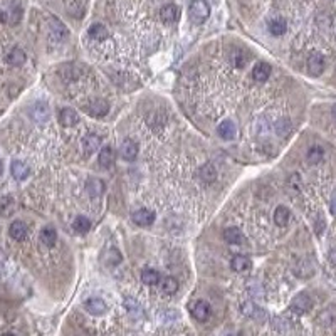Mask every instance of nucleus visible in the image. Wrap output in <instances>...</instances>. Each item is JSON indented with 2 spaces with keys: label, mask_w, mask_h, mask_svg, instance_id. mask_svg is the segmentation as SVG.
Instances as JSON below:
<instances>
[{
  "label": "nucleus",
  "mask_w": 336,
  "mask_h": 336,
  "mask_svg": "<svg viewBox=\"0 0 336 336\" xmlns=\"http://www.w3.org/2000/svg\"><path fill=\"white\" fill-rule=\"evenodd\" d=\"M291 130H293V126H291V123L288 120H279L276 123V133L282 138L288 136L291 133Z\"/></svg>",
  "instance_id": "obj_39"
},
{
  "label": "nucleus",
  "mask_w": 336,
  "mask_h": 336,
  "mask_svg": "<svg viewBox=\"0 0 336 336\" xmlns=\"http://www.w3.org/2000/svg\"><path fill=\"white\" fill-rule=\"evenodd\" d=\"M81 146H83V153L86 155V157H89V155L96 153V151L101 148V138L94 133H89L83 138Z\"/></svg>",
  "instance_id": "obj_10"
},
{
  "label": "nucleus",
  "mask_w": 336,
  "mask_h": 336,
  "mask_svg": "<svg viewBox=\"0 0 336 336\" xmlns=\"http://www.w3.org/2000/svg\"><path fill=\"white\" fill-rule=\"evenodd\" d=\"M188 313L197 321L203 323L210 316V304L207 301H203V299H195V301L188 302Z\"/></svg>",
  "instance_id": "obj_2"
},
{
  "label": "nucleus",
  "mask_w": 336,
  "mask_h": 336,
  "mask_svg": "<svg viewBox=\"0 0 336 336\" xmlns=\"http://www.w3.org/2000/svg\"><path fill=\"white\" fill-rule=\"evenodd\" d=\"M14 208H15V202L10 195H5L0 199V215L2 217H9L14 214Z\"/></svg>",
  "instance_id": "obj_32"
},
{
  "label": "nucleus",
  "mask_w": 336,
  "mask_h": 336,
  "mask_svg": "<svg viewBox=\"0 0 336 336\" xmlns=\"http://www.w3.org/2000/svg\"><path fill=\"white\" fill-rule=\"evenodd\" d=\"M59 123L66 128H71L79 123V114H77L72 108H63L59 111Z\"/></svg>",
  "instance_id": "obj_17"
},
{
  "label": "nucleus",
  "mask_w": 336,
  "mask_h": 336,
  "mask_svg": "<svg viewBox=\"0 0 336 336\" xmlns=\"http://www.w3.org/2000/svg\"><path fill=\"white\" fill-rule=\"evenodd\" d=\"M29 116L34 123L37 125H44V123L49 121V116H51V109H49L47 103L44 101H37L29 108Z\"/></svg>",
  "instance_id": "obj_3"
},
{
  "label": "nucleus",
  "mask_w": 336,
  "mask_h": 336,
  "mask_svg": "<svg viewBox=\"0 0 336 336\" xmlns=\"http://www.w3.org/2000/svg\"><path fill=\"white\" fill-rule=\"evenodd\" d=\"M311 306H313V301H311V298L304 293L298 294V296L293 299V302H291V309L298 314L308 313V311L311 309Z\"/></svg>",
  "instance_id": "obj_9"
},
{
  "label": "nucleus",
  "mask_w": 336,
  "mask_h": 336,
  "mask_svg": "<svg viewBox=\"0 0 336 336\" xmlns=\"http://www.w3.org/2000/svg\"><path fill=\"white\" fill-rule=\"evenodd\" d=\"M88 35L94 40H104L109 35V32L103 24H94L88 29Z\"/></svg>",
  "instance_id": "obj_30"
},
{
  "label": "nucleus",
  "mask_w": 336,
  "mask_h": 336,
  "mask_svg": "<svg viewBox=\"0 0 336 336\" xmlns=\"http://www.w3.org/2000/svg\"><path fill=\"white\" fill-rule=\"evenodd\" d=\"M289 208L284 207V205H279L274 210V224L279 225V227H284V225H288L289 222Z\"/></svg>",
  "instance_id": "obj_29"
},
{
  "label": "nucleus",
  "mask_w": 336,
  "mask_h": 336,
  "mask_svg": "<svg viewBox=\"0 0 336 336\" xmlns=\"http://www.w3.org/2000/svg\"><path fill=\"white\" fill-rule=\"evenodd\" d=\"M325 71V57L321 54H313L308 59V72L311 76H319Z\"/></svg>",
  "instance_id": "obj_19"
},
{
  "label": "nucleus",
  "mask_w": 336,
  "mask_h": 336,
  "mask_svg": "<svg viewBox=\"0 0 336 336\" xmlns=\"http://www.w3.org/2000/svg\"><path fill=\"white\" fill-rule=\"evenodd\" d=\"M84 190H86V194L91 197V199H100V197L104 194L106 185H104V182L101 178L91 177V178L86 180Z\"/></svg>",
  "instance_id": "obj_8"
},
{
  "label": "nucleus",
  "mask_w": 336,
  "mask_h": 336,
  "mask_svg": "<svg viewBox=\"0 0 336 336\" xmlns=\"http://www.w3.org/2000/svg\"><path fill=\"white\" fill-rule=\"evenodd\" d=\"M271 72H272L271 64L261 61V63H256V66L252 67V79L257 81V83H264V81L269 79Z\"/></svg>",
  "instance_id": "obj_11"
},
{
  "label": "nucleus",
  "mask_w": 336,
  "mask_h": 336,
  "mask_svg": "<svg viewBox=\"0 0 336 336\" xmlns=\"http://www.w3.org/2000/svg\"><path fill=\"white\" fill-rule=\"evenodd\" d=\"M26 52L22 51L20 47H14L9 51V54L5 56V61L9 63L10 66H22L24 63H26Z\"/></svg>",
  "instance_id": "obj_24"
},
{
  "label": "nucleus",
  "mask_w": 336,
  "mask_h": 336,
  "mask_svg": "<svg viewBox=\"0 0 336 336\" xmlns=\"http://www.w3.org/2000/svg\"><path fill=\"white\" fill-rule=\"evenodd\" d=\"M40 240H42V244L46 245V247H52V245L56 244V240H57L56 229L51 227V225L42 227V231H40Z\"/></svg>",
  "instance_id": "obj_25"
},
{
  "label": "nucleus",
  "mask_w": 336,
  "mask_h": 336,
  "mask_svg": "<svg viewBox=\"0 0 336 336\" xmlns=\"http://www.w3.org/2000/svg\"><path fill=\"white\" fill-rule=\"evenodd\" d=\"M2 170H3V165H2V162H0V173H2Z\"/></svg>",
  "instance_id": "obj_45"
},
{
  "label": "nucleus",
  "mask_w": 336,
  "mask_h": 336,
  "mask_svg": "<svg viewBox=\"0 0 336 336\" xmlns=\"http://www.w3.org/2000/svg\"><path fill=\"white\" fill-rule=\"evenodd\" d=\"M114 163V151L109 146H104L103 150L100 151V165L103 168H109L113 167Z\"/></svg>",
  "instance_id": "obj_33"
},
{
  "label": "nucleus",
  "mask_w": 336,
  "mask_h": 336,
  "mask_svg": "<svg viewBox=\"0 0 336 336\" xmlns=\"http://www.w3.org/2000/svg\"><path fill=\"white\" fill-rule=\"evenodd\" d=\"M314 272V269H313V266L308 264V262H301V264H298V268H296V274L299 277H309L311 274Z\"/></svg>",
  "instance_id": "obj_40"
},
{
  "label": "nucleus",
  "mask_w": 336,
  "mask_h": 336,
  "mask_svg": "<svg viewBox=\"0 0 336 336\" xmlns=\"http://www.w3.org/2000/svg\"><path fill=\"white\" fill-rule=\"evenodd\" d=\"M121 259H123V257H121V252L118 251L116 247L108 249V251L104 252V256H103V261H104L108 266H116V264H120Z\"/></svg>",
  "instance_id": "obj_36"
},
{
  "label": "nucleus",
  "mask_w": 336,
  "mask_h": 336,
  "mask_svg": "<svg viewBox=\"0 0 336 336\" xmlns=\"http://www.w3.org/2000/svg\"><path fill=\"white\" fill-rule=\"evenodd\" d=\"M199 178L202 180L203 183H214L217 180V170L212 163H205L202 168L199 170Z\"/></svg>",
  "instance_id": "obj_23"
},
{
  "label": "nucleus",
  "mask_w": 336,
  "mask_h": 336,
  "mask_svg": "<svg viewBox=\"0 0 336 336\" xmlns=\"http://www.w3.org/2000/svg\"><path fill=\"white\" fill-rule=\"evenodd\" d=\"M314 231H316V234H321L323 231H325V220H323V219L316 220V225H314Z\"/></svg>",
  "instance_id": "obj_41"
},
{
  "label": "nucleus",
  "mask_w": 336,
  "mask_h": 336,
  "mask_svg": "<svg viewBox=\"0 0 336 336\" xmlns=\"http://www.w3.org/2000/svg\"><path fill=\"white\" fill-rule=\"evenodd\" d=\"M242 313L245 314L247 318H252V319H262L266 316V313L262 311L259 306H256L254 302H244L242 304Z\"/></svg>",
  "instance_id": "obj_27"
},
{
  "label": "nucleus",
  "mask_w": 336,
  "mask_h": 336,
  "mask_svg": "<svg viewBox=\"0 0 336 336\" xmlns=\"http://www.w3.org/2000/svg\"><path fill=\"white\" fill-rule=\"evenodd\" d=\"M210 3H219V0H208Z\"/></svg>",
  "instance_id": "obj_44"
},
{
  "label": "nucleus",
  "mask_w": 336,
  "mask_h": 336,
  "mask_svg": "<svg viewBox=\"0 0 336 336\" xmlns=\"http://www.w3.org/2000/svg\"><path fill=\"white\" fill-rule=\"evenodd\" d=\"M83 111L93 118H103L109 113V103L104 100H93L83 106Z\"/></svg>",
  "instance_id": "obj_4"
},
{
  "label": "nucleus",
  "mask_w": 336,
  "mask_h": 336,
  "mask_svg": "<svg viewBox=\"0 0 336 336\" xmlns=\"http://www.w3.org/2000/svg\"><path fill=\"white\" fill-rule=\"evenodd\" d=\"M10 173L17 182H24V180L31 175V168H29L27 163H24L22 160H14L10 165Z\"/></svg>",
  "instance_id": "obj_14"
},
{
  "label": "nucleus",
  "mask_w": 336,
  "mask_h": 336,
  "mask_svg": "<svg viewBox=\"0 0 336 336\" xmlns=\"http://www.w3.org/2000/svg\"><path fill=\"white\" fill-rule=\"evenodd\" d=\"M20 17H22V9L17 3H9V5H5L0 10V19L7 24H12V26H15L20 20Z\"/></svg>",
  "instance_id": "obj_5"
},
{
  "label": "nucleus",
  "mask_w": 336,
  "mask_h": 336,
  "mask_svg": "<svg viewBox=\"0 0 336 336\" xmlns=\"http://www.w3.org/2000/svg\"><path fill=\"white\" fill-rule=\"evenodd\" d=\"M125 308H126V311H128V313H130L134 319L145 316V313H143L140 302H138L136 299H133V298H125Z\"/></svg>",
  "instance_id": "obj_26"
},
{
  "label": "nucleus",
  "mask_w": 336,
  "mask_h": 336,
  "mask_svg": "<svg viewBox=\"0 0 336 336\" xmlns=\"http://www.w3.org/2000/svg\"><path fill=\"white\" fill-rule=\"evenodd\" d=\"M188 17L194 24H203L210 17V5L207 0H192L188 7Z\"/></svg>",
  "instance_id": "obj_1"
},
{
  "label": "nucleus",
  "mask_w": 336,
  "mask_h": 336,
  "mask_svg": "<svg viewBox=\"0 0 336 336\" xmlns=\"http://www.w3.org/2000/svg\"><path fill=\"white\" fill-rule=\"evenodd\" d=\"M160 289H162L163 294H175L178 291V281L175 279V277H163V279H160Z\"/></svg>",
  "instance_id": "obj_28"
},
{
  "label": "nucleus",
  "mask_w": 336,
  "mask_h": 336,
  "mask_svg": "<svg viewBox=\"0 0 336 336\" xmlns=\"http://www.w3.org/2000/svg\"><path fill=\"white\" fill-rule=\"evenodd\" d=\"M323 157H325V151H323L321 146H311L308 150V162L311 165H318Z\"/></svg>",
  "instance_id": "obj_38"
},
{
  "label": "nucleus",
  "mask_w": 336,
  "mask_h": 336,
  "mask_svg": "<svg viewBox=\"0 0 336 336\" xmlns=\"http://www.w3.org/2000/svg\"><path fill=\"white\" fill-rule=\"evenodd\" d=\"M224 239L227 240L229 244H240L244 240V235H242V232H240V229L227 227L224 231Z\"/></svg>",
  "instance_id": "obj_31"
},
{
  "label": "nucleus",
  "mask_w": 336,
  "mask_h": 336,
  "mask_svg": "<svg viewBox=\"0 0 336 336\" xmlns=\"http://www.w3.org/2000/svg\"><path fill=\"white\" fill-rule=\"evenodd\" d=\"M2 336H15V335H12V333H5V335H2Z\"/></svg>",
  "instance_id": "obj_46"
},
{
  "label": "nucleus",
  "mask_w": 336,
  "mask_h": 336,
  "mask_svg": "<svg viewBox=\"0 0 336 336\" xmlns=\"http://www.w3.org/2000/svg\"><path fill=\"white\" fill-rule=\"evenodd\" d=\"M231 268H232V271H235V272H245L249 268H251V259H249L247 256H244V254H237V256L232 257Z\"/></svg>",
  "instance_id": "obj_22"
},
{
  "label": "nucleus",
  "mask_w": 336,
  "mask_h": 336,
  "mask_svg": "<svg viewBox=\"0 0 336 336\" xmlns=\"http://www.w3.org/2000/svg\"><path fill=\"white\" fill-rule=\"evenodd\" d=\"M330 208H331V212L336 215V190H335V194L331 195V200H330Z\"/></svg>",
  "instance_id": "obj_42"
},
{
  "label": "nucleus",
  "mask_w": 336,
  "mask_h": 336,
  "mask_svg": "<svg viewBox=\"0 0 336 336\" xmlns=\"http://www.w3.org/2000/svg\"><path fill=\"white\" fill-rule=\"evenodd\" d=\"M138 145L134 140H131V138H128V140H125L121 143V148H120V153L123 160H126V162H133V160H136L138 157Z\"/></svg>",
  "instance_id": "obj_15"
},
{
  "label": "nucleus",
  "mask_w": 336,
  "mask_h": 336,
  "mask_svg": "<svg viewBox=\"0 0 336 336\" xmlns=\"http://www.w3.org/2000/svg\"><path fill=\"white\" fill-rule=\"evenodd\" d=\"M286 31H288V24H286L284 19H272L269 22V32L272 35H282Z\"/></svg>",
  "instance_id": "obj_34"
},
{
  "label": "nucleus",
  "mask_w": 336,
  "mask_h": 336,
  "mask_svg": "<svg viewBox=\"0 0 336 336\" xmlns=\"http://www.w3.org/2000/svg\"><path fill=\"white\" fill-rule=\"evenodd\" d=\"M27 225L22 222V220H14V222L10 224L9 227V234L10 237L14 240H17V242H22L24 239L27 237Z\"/></svg>",
  "instance_id": "obj_20"
},
{
  "label": "nucleus",
  "mask_w": 336,
  "mask_h": 336,
  "mask_svg": "<svg viewBox=\"0 0 336 336\" xmlns=\"http://www.w3.org/2000/svg\"><path fill=\"white\" fill-rule=\"evenodd\" d=\"M49 32H51V35L56 40H66V39H67V35H69L67 27H66L57 17H54V15H51V17H49Z\"/></svg>",
  "instance_id": "obj_7"
},
{
  "label": "nucleus",
  "mask_w": 336,
  "mask_h": 336,
  "mask_svg": "<svg viewBox=\"0 0 336 336\" xmlns=\"http://www.w3.org/2000/svg\"><path fill=\"white\" fill-rule=\"evenodd\" d=\"M84 309L88 311L89 314H94V316H101V314L106 313V302L100 298H91L84 302Z\"/></svg>",
  "instance_id": "obj_18"
},
{
  "label": "nucleus",
  "mask_w": 336,
  "mask_h": 336,
  "mask_svg": "<svg viewBox=\"0 0 336 336\" xmlns=\"http://www.w3.org/2000/svg\"><path fill=\"white\" fill-rule=\"evenodd\" d=\"M217 133H219V136L222 138V140H227L229 141V140H234V138H235L237 128H235V125H234V121L224 120L219 125V128H217Z\"/></svg>",
  "instance_id": "obj_21"
},
{
  "label": "nucleus",
  "mask_w": 336,
  "mask_h": 336,
  "mask_svg": "<svg viewBox=\"0 0 336 336\" xmlns=\"http://www.w3.org/2000/svg\"><path fill=\"white\" fill-rule=\"evenodd\" d=\"M160 19L165 24H175L180 19V9L175 3H167L160 9Z\"/></svg>",
  "instance_id": "obj_12"
},
{
  "label": "nucleus",
  "mask_w": 336,
  "mask_h": 336,
  "mask_svg": "<svg viewBox=\"0 0 336 336\" xmlns=\"http://www.w3.org/2000/svg\"><path fill=\"white\" fill-rule=\"evenodd\" d=\"M133 222L140 227H150L155 222V212L148 208H140L133 214Z\"/></svg>",
  "instance_id": "obj_16"
},
{
  "label": "nucleus",
  "mask_w": 336,
  "mask_h": 336,
  "mask_svg": "<svg viewBox=\"0 0 336 336\" xmlns=\"http://www.w3.org/2000/svg\"><path fill=\"white\" fill-rule=\"evenodd\" d=\"M333 116H335V118H336V104H335V106H333Z\"/></svg>",
  "instance_id": "obj_43"
},
{
  "label": "nucleus",
  "mask_w": 336,
  "mask_h": 336,
  "mask_svg": "<svg viewBox=\"0 0 336 336\" xmlns=\"http://www.w3.org/2000/svg\"><path fill=\"white\" fill-rule=\"evenodd\" d=\"M57 72H59V76L63 77L64 81H77L81 76H83V67H81L79 64L67 63L64 66H61V67L57 69Z\"/></svg>",
  "instance_id": "obj_6"
},
{
  "label": "nucleus",
  "mask_w": 336,
  "mask_h": 336,
  "mask_svg": "<svg viewBox=\"0 0 336 336\" xmlns=\"http://www.w3.org/2000/svg\"><path fill=\"white\" fill-rule=\"evenodd\" d=\"M72 227H74L76 232L86 234V232L89 231V229H91V222H89L88 217L79 215V217H76V219H74V222H72Z\"/></svg>",
  "instance_id": "obj_37"
},
{
  "label": "nucleus",
  "mask_w": 336,
  "mask_h": 336,
  "mask_svg": "<svg viewBox=\"0 0 336 336\" xmlns=\"http://www.w3.org/2000/svg\"><path fill=\"white\" fill-rule=\"evenodd\" d=\"M229 61H231L234 67H239V69L245 67L249 63V52L242 47H234L231 54H229Z\"/></svg>",
  "instance_id": "obj_13"
},
{
  "label": "nucleus",
  "mask_w": 336,
  "mask_h": 336,
  "mask_svg": "<svg viewBox=\"0 0 336 336\" xmlns=\"http://www.w3.org/2000/svg\"><path fill=\"white\" fill-rule=\"evenodd\" d=\"M160 279H162V276H160V272L155 271V269H145V271L141 272V281L145 282L146 286L158 284Z\"/></svg>",
  "instance_id": "obj_35"
}]
</instances>
